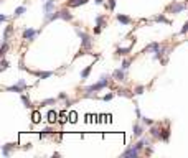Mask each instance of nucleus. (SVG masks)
I'll return each instance as SVG.
<instances>
[{
    "label": "nucleus",
    "instance_id": "4468645a",
    "mask_svg": "<svg viewBox=\"0 0 188 158\" xmlns=\"http://www.w3.org/2000/svg\"><path fill=\"white\" fill-rule=\"evenodd\" d=\"M117 22H121L122 25L129 26V25L132 23V18H131V17H127V15H122V13H119V15H117Z\"/></svg>",
    "mask_w": 188,
    "mask_h": 158
},
{
    "label": "nucleus",
    "instance_id": "423d86ee",
    "mask_svg": "<svg viewBox=\"0 0 188 158\" xmlns=\"http://www.w3.org/2000/svg\"><path fill=\"white\" fill-rule=\"evenodd\" d=\"M186 8V3H178L173 0V3H170L167 7V12H170V13H181Z\"/></svg>",
    "mask_w": 188,
    "mask_h": 158
},
{
    "label": "nucleus",
    "instance_id": "9d476101",
    "mask_svg": "<svg viewBox=\"0 0 188 158\" xmlns=\"http://www.w3.org/2000/svg\"><path fill=\"white\" fill-rule=\"evenodd\" d=\"M126 69H122V68H119V69H116V71L112 73V78L116 79V81H121V83H122V81H126Z\"/></svg>",
    "mask_w": 188,
    "mask_h": 158
},
{
    "label": "nucleus",
    "instance_id": "20e7f679",
    "mask_svg": "<svg viewBox=\"0 0 188 158\" xmlns=\"http://www.w3.org/2000/svg\"><path fill=\"white\" fill-rule=\"evenodd\" d=\"M28 87V84H27V81L25 79H18V83H17L15 86H8V87H5L8 92H23Z\"/></svg>",
    "mask_w": 188,
    "mask_h": 158
},
{
    "label": "nucleus",
    "instance_id": "6ab92c4d",
    "mask_svg": "<svg viewBox=\"0 0 188 158\" xmlns=\"http://www.w3.org/2000/svg\"><path fill=\"white\" fill-rule=\"evenodd\" d=\"M56 102V99L55 97H50V99H45V101L40 102V107H46V105H51V104H55Z\"/></svg>",
    "mask_w": 188,
    "mask_h": 158
},
{
    "label": "nucleus",
    "instance_id": "9b49d317",
    "mask_svg": "<svg viewBox=\"0 0 188 158\" xmlns=\"http://www.w3.org/2000/svg\"><path fill=\"white\" fill-rule=\"evenodd\" d=\"M12 148H15V143H5V145H2V156L8 158Z\"/></svg>",
    "mask_w": 188,
    "mask_h": 158
},
{
    "label": "nucleus",
    "instance_id": "bb28decb",
    "mask_svg": "<svg viewBox=\"0 0 188 158\" xmlns=\"http://www.w3.org/2000/svg\"><path fill=\"white\" fill-rule=\"evenodd\" d=\"M168 138H170V128H165L163 133L160 135V140H163V142H168Z\"/></svg>",
    "mask_w": 188,
    "mask_h": 158
},
{
    "label": "nucleus",
    "instance_id": "58836bf2",
    "mask_svg": "<svg viewBox=\"0 0 188 158\" xmlns=\"http://www.w3.org/2000/svg\"><path fill=\"white\" fill-rule=\"evenodd\" d=\"M33 122H40V117H38L37 112H35V115H33Z\"/></svg>",
    "mask_w": 188,
    "mask_h": 158
},
{
    "label": "nucleus",
    "instance_id": "f8f14e48",
    "mask_svg": "<svg viewBox=\"0 0 188 158\" xmlns=\"http://www.w3.org/2000/svg\"><path fill=\"white\" fill-rule=\"evenodd\" d=\"M30 73L35 74V76H38L40 79H48V78L53 76V71H30Z\"/></svg>",
    "mask_w": 188,
    "mask_h": 158
},
{
    "label": "nucleus",
    "instance_id": "e433bc0d",
    "mask_svg": "<svg viewBox=\"0 0 188 158\" xmlns=\"http://www.w3.org/2000/svg\"><path fill=\"white\" fill-rule=\"evenodd\" d=\"M0 22H8V17H7V15H2V13H0Z\"/></svg>",
    "mask_w": 188,
    "mask_h": 158
},
{
    "label": "nucleus",
    "instance_id": "473e14b6",
    "mask_svg": "<svg viewBox=\"0 0 188 158\" xmlns=\"http://www.w3.org/2000/svg\"><path fill=\"white\" fill-rule=\"evenodd\" d=\"M7 50H8V41H3V45H2V50H0V53H2V55H5V53H7Z\"/></svg>",
    "mask_w": 188,
    "mask_h": 158
},
{
    "label": "nucleus",
    "instance_id": "c85d7f7f",
    "mask_svg": "<svg viewBox=\"0 0 188 158\" xmlns=\"http://www.w3.org/2000/svg\"><path fill=\"white\" fill-rule=\"evenodd\" d=\"M56 117H58V114L55 112V110H50V112H48V120L51 122V124H53V122H56Z\"/></svg>",
    "mask_w": 188,
    "mask_h": 158
},
{
    "label": "nucleus",
    "instance_id": "ddd939ff",
    "mask_svg": "<svg viewBox=\"0 0 188 158\" xmlns=\"http://www.w3.org/2000/svg\"><path fill=\"white\" fill-rule=\"evenodd\" d=\"M87 2H89V0H68L66 7L76 8V7H79V5H84V3H87Z\"/></svg>",
    "mask_w": 188,
    "mask_h": 158
},
{
    "label": "nucleus",
    "instance_id": "a19ab883",
    "mask_svg": "<svg viewBox=\"0 0 188 158\" xmlns=\"http://www.w3.org/2000/svg\"><path fill=\"white\" fill-rule=\"evenodd\" d=\"M94 2H96V3H97V5H101V3H102V2H104V0H94Z\"/></svg>",
    "mask_w": 188,
    "mask_h": 158
},
{
    "label": "nucleus",
    "instance_id": "1a4fd4ad",
    "mask_svg": "<svg viewBox=\"0 0 188 158\" xmlns=\"http://www.w3.org/2000/svg\"><path fill=\"white\" fill-rule=\"evenodd\" d=\"M144 125H140V124H134V127H132V135L136 137V138H140L142 137V133H144Z\"/></svg>",
    "mask_w": 188,
    "mask_h": 158
},
{
    "label": "nucleus",
    "instance_id": "412c9836",
    "mask_svg": "<svg viewBox=\"0 0 188 158\" xmlns=\"http://www.w3.org/2000/svg\"><path fill=\"white\" fill-rule=\"evenodd\" d=\"M50 133H53V128L51 127H45V128H42V132H40V138L50 135Z\"/></svg>",
    "mask_w": 188,
    "mask_h": 158
},
{
    "label": "nucleus",
    "instance_id": "c9c22d12",
    "mask_svg": "<svg viewBox=\"0 0 188 158\" xmlns=\"http://www.w3.org/2000/svg\"><path fill=\"white\" fill-rule=\"evenodd\" d=\"M7 68H8V61H7V60H3V61H2V71H5Z\"/></svg>",
    "mask_w": 188,
    "mask_h": 158
},
{
    "label": "nucleus",
    "instance_id": "2f4dec72",
    "mask_svg": "<svg viewBox=\"0 0 188 158\" xmlns=\"http://www.w3.org/2000/svg\"><path fill=\"white\" fill-rule=\"evenodd\" d=\"M142 122H144L145 125H154V120L149 119V117H142Z\"/></svg>",
    "mask_w": 188,
    "mask_h": 158
},
{
    "label": "nucleus",
    "instance_id": "0eeeda50",
    "mask_svg": "<svg viewBox=\"0 0 188 158\" xmlns=\"http://www.w3.org/2000/svg\"><path fill=\"white\" fill-rule=\"evenodd\" d=\"M38 33H40L38 30H33V28H25L22 36H23V40H27V41H33V40L37 38Z\"/></svg>",
    "mask_w": 188,
    "mask_h": 158
},
{
    "label": "nucleus",
    "instance_id": "ea45409f",
    "mask_svg": "<svg viewBox=\"0 0 188 158\" xmlns=\"http://www.w3.org/2000/svg\"><path fill=\"white\" fill-rule=\"evenodd\" d=\"M94 33H96V35L101 33V26H96V28H94Z\"/></svg>",
    "mask_w": 188,
    "mask_h": 158
},
{
    "label": "nucleus",
    "instance_id": "f704fd0d",
    "mask_svg": "<svg viewBox=\"0 0 188 158\" xmlns=\"http://www.w3.org/2000/svg\"><path fill=\"white\" fill-rule=\"evenodd\" d=\"M114 99V94H106V96H102V101H112Z\"/></svg>",
    "mask_w": 188,
    "mask_h": 158
},
{
    "label": "nucleus",
    "instance_id": "39448f33",
    "mask_svg": "<svg viewBox=\"0 0 188 158\" xmlns=\"http://www.w3.org/2000/svg\"><path fill=\"white\" fill-rule=\"evenodd\" d=\"M55 7H56V2L55 0H46L43 3V15H45V20L50 18V15L55 12Z\"/></svg>",
    "mask_w": 188,
    "mask_h": 158
},
{
    "label": "nucleus",
    "instance_id": "79ce46f5",
    "mask_svg": "<svg viewBox=\"0 0 188 158\" xmlns=\"http://www.w3.org/2000/svg\"><path fill=\"white\" fill-rule=\"evenodd\" d=\"M43 2H46V0H43Z\"/></svg>",
    "mask_w": 188,
    "mask_h": 158
},
{
    "label": "nucleus",
    "instance_id": "c756f323",
    "mask_svg": "<svg viewBox=\"0 0 188 158\" xmlns=\"http://www.w3.org/2000/svg\"><path fill=\"white\" fill-rule=\"evenodd\" d=\"M96 26H101L102 28V25H104V15H99V17H96Z\"/></svg>",
    "mask_w": 188,
    "mask_h": 158
},
{
    "label": "nucleus",
    "instance_id": "f257e3e1",
    "mask_svg": "<svg viewBox=\"0 0 188 158\" xmlns=\"http://www.w3.org/2000/svg\"><path fill=\"white\" fill-rule=\"evenodd\" d=\"M111 79H112V74H102L101 78H99V81L96 84H92V86H87L86 87V94H92V92H97V91H102L104 87H107L109 83H111Z\"/></svg>",
    "mask_w": 188,
    "mask_h": 158
},
{
    "label": "nucleus",
    "instance_id": "f3484780",
    "mask_svg": "<svg viewBox=\"0 0 188 158\" xmlns=\"http://www.w3.org/2000/svg\"><path fill=\"white\" fill-rule=\"evenodd\" d=\"M117 94H119V96H124V97H129V99L134 97V92H131L129 89H119V91H117Z\"/></svg>",
    "mask_w": 188,
    "mask_h": 158
},
{
    "label": "nucleus",
    "instance_id": "4c0bfd02",
    "mask_svg": "<svg viewBox=\"0 0 188 158\" xmlns=\"http://www.w3.org/2000/svg\"><path fill=\"white\" fill-rule=\"evenodd\" d=\"M60 99H68V96H66V92H60V96H58Z\"/></svg>",
    "mask_w": 188,
    "mask_h": 158
},
{
    "label": "nucleus",
    "instance_id": "f03ea898",
    "mask_svg": "<svg viewBox=\"0 0 188 158\" xmlns=\"http://www.w3.org/2000/svg\"><path fill=\"white\" fill-rule=\"evenodd\" d=\"M74 31L78 33V36L81 38V51H89L91 46H92V38L86 31L81 30V28H78V26L74 28Z\"/></svg>",
    "mask_w": 188,
    "mask_h": 158
},
{
    "label": "nucleus",
    "instance_id": "6e6552de",
    "mask_svg": "<svg viewBox=\"0 0 188 158\" xmlns=\"http://www.w3.org/2000/svg\"><path fill=\"white\" fill-rule=\"evenodd\" d=\"M139 155H140V148L136 147V145L131 147V148H127L124 153H122V156H124V158H137Z\"/></svg>",
    "mask_w": 188,
    "mask_h": 158
},
{
    "label": "nucleus",
    "instance_id": "dca6fc26",
    "mask_svg": "<svg viewBox=\"0 0 188 158\" xmlns=\"http://www.w3.org/2000/svg\"><path fill=\"white\" fill-rule=\"evenodd\" d=\"M131 50H132V46H127V48H117V50H116V55H119V56H126Z\"/></svg>",
    "mask_w": 188,
    "mask_h": 158
},
{
    "label": "nucleus",
    "instance_id": "4be33fe9",
    "mask_svg": "<svg viewBox=\"0 0 188 158\" xmlns=\"http://www.w3.org/2000/svg\"><path fill=\"white\" fill-rule=\"evenodd\" d=\"M91 69H92V66H86L83 71H81V79H87V76H89Z\"/></svg>",
    "mask_w": 188,
    "mask_h": 158
},
{
    "label": "nucleus",
    "instance_id": "2eb2a0df",
    "mask_svg": "<svg viewBox=\"0 0 188 158\" xmlns=\"http://www.w3.org/2000/svg\"><path fill=\"white\" fill-rule=\"evenodd\" d=\"M60 15H61V20H66V22H71V20H73V15L69 13L68 7H66V8H61V10H60Z\"/></svg>",
    "mask_w": 188,
    "mask_h": 158
},
{
    "label": "nucleus",
    "instance_id": "aec40b11",
    "mask_svg": "<svg viewBox=\"0 0 188 158\" xmlns=\"http://www.w3.org/2000/svg\"><path fill=\"white\" fill-rule=\"evenodd\" d=\"M22 102H23V105H25L27 109H33V104H32V101L27 96H22Z\"/></svg>",
    "mask_w": 188,
    "mask_h": 158
},
{
    "label": "nucleus",
    "instance_id": "cd10ccee",
    "mask_svg": "<svg viewBox=\"0 0 188 158\" xmlns=\"http://www.w3.org/2000/svg\"><path fill=\"white\" fill-rule=\"evenodd\" d=\"M145 91V86H137L136 89H134V96H142Z\"/></svg>",
    "mask_w": 188,
    "mask_h": 158
},
{
    "label": "nucleus",
    "instance_id": "b1692460",
    "mask_svg": "<svg viewBox=\"0 0 188 158\" xmlns=\"http://www.w3.org/2000/svg\"><path fill=\"white\" fill-rule=\"evenodd\" d=\"M27 12V7L25 5H22V7H18V8H15V13H13V17H20V15H23Z\"/></svg>",
    "mask_w": 188,
    "mask_h": 158
},
{
    "label": "nucleus",
    "instance_id": "393cba45",
    "mask_svg": "<svg viewBox=\"0 0 188 158\" xmlns=\"http://www.w3.org/2000/svg\"><path fill=\"white\" fill-rule=\"evenodd\" d=\"M12 30H13V28H12L10 25H8L7 28H5V31H3V40H2V41H8V36H10Z\"/></svg>",
    "mask_w": 188,
    "mask_h": 158
},
{
    "label": "nucleus",
    "instance_id": "7c9ffc66",
    "mask_svg": "<svg viewBox=\"0 0 188 158\" xmlns=\"http://www.w3.org/2000/svg\"><path fill=\"white\" fill-rule=\"evenodd\" d=\"M116 3H117L116 0H107V3H106V7H109V10L112 12V10L116 8Z\"/></svg>",
    "mask_w": 188,
    "mask_h": 158
},
{
    "label": "nucleus",
    "instance_id": "a878e982",
    "mask_svg": "<svg viewBox=\"0 0 188 158\" xmlns=\"http://www.w3.org/2000/svg\"><path fill=\"white\" fill-rule=\"evenodd\" d=\"M131 63H132V60H131V58H126V60L122 61V64H121V68H122V69H126V71H127V69L131 68Z\"/></svg>",
    "mask_w": 188,
    "mask_h": 158
},
{
    "label": "nucleus",
    "instance_id": "72a5a7b5",
    "mask_svg": "<svg viewBox=\"0 0 188 158\" xmlns=\"http://www.w3.org/2000/svg\"><path fill=\"white\" fill-rule=\"evenodd\" d=\"M185 33H188V22L183 25V28L180 30V33H178V35H185Z\"/></svg>",
    "mask_w": 188,
    "mask_h": 158
},
{
    "label": "nucleus",
    "instance_id": "a211bd4d",
    "mask_svg": "<svg viewBox=\"0 0 188 158\" xmlns=\"http://www.w3.org/2000/svg\"><path fill=\"white\" fill-rule=\"evenodd\" d=\"M154 20H155V22H160V23H167V25H170V20L167 18L165 15H155Z\"/></svg>",
    "mask_w": 188,
    "mask_h": 158
},
{
    "label": "nucleus",
    "instance_id": "7ed1b4c3",
    "mask_svg": "<svg viewBox=\"0 0 188 158\" xmlns=\"http://www.w3.org/2000/svg\"><path fill=\"white\" fill-rule=\"evenodd\" d=\"M144 51H147V53H155V55H154V60H160V56L163 55V51H165V50H163L162 46H160V43L154 41V43L147 45Z\"/></svg>",
    "mask_w": 188,
    "mask_h": 158
},
{
    "label": "nucleus",
    "instance_id": "5701e85b",
    "mask_svg": "<svg viewBox=\"0 0 188 158\" xmlns=\"http://www.w3.org/2000/svg\"><path fill=\"white\" fill-rule=\"evenodd\" d=\"M150 135H152V137H155V138H160V135H162V132L158 130L157 127H152V128H150Z\"/></svg>",
    "mask_w": 188,
    "mask_h": 158
}]
</instances>
